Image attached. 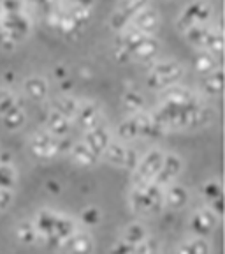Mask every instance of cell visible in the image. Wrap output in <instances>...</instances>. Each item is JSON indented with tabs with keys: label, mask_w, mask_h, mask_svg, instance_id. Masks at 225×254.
I'll return each mask as SVG.
<instances>
[{
	"label": "cell",
	"mask_w": 225,
	"mask_h": 254,
	"mask_svg": "<svg viewBox=\"0 0 225 254\" xmlns=\"http://www.w3.org/2000/svg\"><path fill=\"white\" fill-rule=\"evenodd\" d=\"M202 196H204L206 203L208 206L206 208H210L218 219L222 217V212H224V206H222V196H224V189H222V184L220 180L213 179V180H208V182L202 186Z\"/></svg>",
	"instance_id": "13"
},
{
	"label": "cell",
	"mask_w": 225,
	"mask_h": 254,
	"mask_svg": "<svg viewBox=\"0 0 225 254\" xmlns=\"http://www.w3.org/2000/svg\"><path fill=\"white\" fill-rule=\"evenodd\" d=\"M123 106H125L127 111H131V113H139L142 111V106H144V99H142V95L139 94L137 90H127L123 94Z\"/></svg>",
	"instance_id": "37"
},
{
	"label": "cell",
	"mask_w": 225,
	"mask_h": 254,
	"mask_svg": "<svg viewBox=\"0 0 225 254\" xmlns=\"http://www.w3.org/2000/svg\"><path fill=\"white\" fill-rule=\"evenodd\" d=\"M0 27L5 28L16 43H20L30 32V21L25 14H2L0 16Z\"/></svg>",
	"instance_id": "9"
},
{
	"label": "cell",
	"mask_w": 225,
	"mask_h": 254,
	"mask_svg": "<svg viewBox=\"0 0 225 254\" xmlns=\"http://www.w3.org/2000/svg\"><path fill=\"white\" fill-rule=\"evenodd\" d=\"M201 88L204 90V94L210 95V97L220 95L222 88H224V72H222V69L211 72V74H206L201 81Z\"/></svg>",
	"instance_id": "26"
},
{
	"label": "cell",
	"mask_w": 225,
	"mask_h": 254,
	"mask_svg": "<svg viewBox=\"0 0 225 254\" xmlns=\"http://www.w3.org/2000/svg\"><path fill=\"white\" fill-rule=\"evenodd\" d=\"M144 5H148L146 2H123V4H120L118 9L111 14L109 27L113 28V30H122L123 32L125 28H129L132 18H134V16L137 14Z\"/></svg>",
	"instance_id": "8"
},
{
	"label": "cell",
	"mask_w": 225,
	"mask_h": 254,
	"mask_svg": "<svg viewBox=\"0 0 225 254\" xmlns=\"http://www.w3.org/2000/svg\"><path fill=\"white\" fill-rule=\"evenodd\" d=\"M190 194L186 187L178 184H169L164 189V206H169L171 210H181L188 205Z\"/></svg>",
	"instance_id": "15"
},
{
	"label": "cell",
	"mask_w": 225,
	"mask_h": 254,
	"mask_svg": "<svg viewBox=\"0 0 225 254\" xmlns=\"http://www.w3.org/2000/svg\"><path fill=\"white\" fill-rule=\"evenodd\" d=\"M208 30H210V28L206 27V25H197V27H192V28H188V30H185V37L190 44L202 46L206 36H208Z\"/></svg>",
	"instance_id": "38"
},
{
	"label": "cell",
	"mask_w": 225,
	"mask_h": 254,
	"mask_svg": "<svg viewBox=\"0 0 225 254\" xmlns=\"http://www.w3.org/2000/svg\"><path fill=\"white\" fill-rule=\"evenodd\" d=\"M69 154H71V157L74 159L76 164H79V166H83V168L95 166V164H97V159H99L83 141L74 143V145L71 147V152H69Z\"/></svg>",
	"instance_id": "22"
},
{
	"label": "cell",
	"mask_w": 225,
	"mask_h": 254,
	"mask_svg": "<svg viewBox=\"0 0 225 254\" xmlns=\"http://www.w3.org/2000/svg\"><path fill=\"white\" fill-rule=\"evenodd\" d=\"M158 50H160V43H158L155 37L146 36L139 44H135L132 48L129 55H131V60H141V62H146V60H151L153 57H157Z\"/></svg>",
	"instance_id": "17"
},
{
	"label": "cell",
	"mask_w": 225,
	"mask_h": 254,
	"mask_svg": "<svg viewBox=\"0 0 225 254\" xmlns=\"http://www.w3.org/2000/svg\"><path fill=\"white\" fill-rule=\"evenodd\" d=\"M116 132H118V138L123 141H132V139H137V126H135L134 115L129 117V119L122 120L116 127Z\"/></svg>",
	"instance_id": "36"
},
{
	"label": "cell",
	"mask_w": 225,
	"mask_h": 254,
	"mask_svg": "<svg viewBox=\"0 0 225 254\" xmlns=\"http://www.w3.org/2000/svg\"><path fill=\"white\" fill-rule=\"evenodd\" d=\"M146 237H150L146 228L142 226V224H139V222H132V224H129V226L123 230L120 240L125 244H131V246H137V244H141Z\"/></svg>",
	"instance_id": "29"
},
{
	"label": "cell",
	"mask_w": 225,
	"mask_h": 254,
	"mask_svg": "<svg viewBox=\"0 0 225 254\" xmlns=\"http://www.w3.org/2000/svg\"><path fill=\"white\" fill-rule=\"evenodd\" d=\"M153 120L158 124L162 131L167 129H194V127H204L211 122L213 111L206 108L199 101H194L183 106L174 104H160L151 113Z\"/></svg>",
	"instance_id": "1"
},
{
	"label": "cell",
	"mask_w": 225,
	"mask_h": 254,
	"mask_svg": "<svg viewBox=\"0 0 225 254\" xmlns=\"http://www.w3.org/2000/svg\"><path fill=\"white\" fill-rule=\"evenodd\" d=\"M46 190L47 192H51V194H60L62 192V186L55 180H47L46 182Z\"/></svg>",
	"instance_id": "48"
},
{
	"label": "cell",
	"mask_w": 225,
	"mask_h": 254,
	"mask_svg": "<svg viewBox=\"0 0 225 254\" xmlns=\"http://www.w3.org/2000/svg\"><path fill=\"white\" fill-rule=\"evenodd\" d=\"M53 74H55V78L58 79V81H63V79H67V69L63 67V65H56V67L53 69Z\"/></svg>",
	"instance_id": "50"
},
{
	"label": "cell",
	"mask_w": 225,
	"mask_h": 254,
	"mask_svg": "<svg viewBox=\"0 0 225 254\" xmlns=\"http://www.w3.org/2000/svg\"><path fill=\"white\" fill-rule=\"evenodd\" d=\"M60 88H62V90H71L72 81H69V79H63V81H60Z\"/></svg>",
	"instance_id": "51"
},
{
	"label": "cell",
	"mask_w": 225,
	"mask_h": 254,
	"mask_svg": "<svg viewBox=\"0 0 225 254\" xmlns=\"http://www.w3.org/2000/svg\"><path fill=\"white\" fill-rule=\"evenodd\" d=\"M74 119H76V122L87 131V129H90V127L99 124L100 110H99V106L93 103H83L78 106V113H76Z\"/></svg>",
	"instance_id": "19"
},
{
	"label": "cell",
	"mask_w": 225,
	"mask_h": 254,
	"mask_svg": "<svg viewBox=\"0 0 225 254\" xmlns=\"http://www.w3.org/2000/svg\"><path fill=\"white\" fill-rule=\"evenodd\" d=\"M109 254H135V246H131V244H125L122 240L115 244L111 247Z\"/></svg>",
	"instance_id": "46"
},
{
	"label": "cell",
	"mask_w": 225,
	"mask_h": 254,
	"mask_svg": "<svg viewBox=\"0 0 225 254\" xmlns=\"http://www.w3.org/2000/svg\"><path fill=\"white\" fill-rule=\"evenodd\" d=\"M183 76V69L178 62L173 60H164V62L155 64L151 71L146 76V85L153 90H166L180 81Z\"/></svg>",
	"instance_id": "3"
},
{
	"label": "cell",
	"mask_w": 225,
	"mask_h": 254,
	"mask_svg": "<svg viewBox=\"0 0 225 254\" xmlns=\"http://www.w3.org/2000/svg\"><path fill=\"white\" fill-rule=\"evenodd\" d=\"M181 170H183V161L178 155L176 154L164 155L162 166H160V171H158L157 179H155L153 184H157V186H160L164 189V186L173 184V180L181 173Z\"/></svg>",
	"instance_id": "11"
},
{
	"label": "cell",
	"mask_w": 225,
	"mask_h": 254,
	"mask_svg": "<svg viewBox=\"0 0 225 254\" xmlns=\"http://www.w3.org/2000/svg\"><path fill=\"white\" fill-rule=\"evenodd\" d=\"M176 254H211V246L208 238H190L178 246Z\"/></svg>",
	"instance_id": "25"
},
{
	"label": "cell",
	"mask_w": 225,
	"mask_h": 254,
	"mask_svg": "<svg viewBox=\"0 0 225 254\" xmlns=\"http://www.w3.org/2000/svg\"><path fill=\"white\" fill-rule=\"evenodd\" d=\"M63 251L67 254H91L93 253V240L85 231H76L71 238L65 240Z\"/></svg>",
	"instance_id": "16"
},
{
	"label": "cell",
	"mask_w": 225,
	"mask_h": 254,
	"mask_svg": "<svg viewBox=\"0 0 225 254\" xmlns=\"http://www.w3.org/2000/svg\"><path fill=\"white\" fill-rule=\"evenodd\" d=\"M12 203V192L11 190H2L0 189V212L7 210Z\"/></svg>",
	"instance_id": "47"
},
{
	"label": "cell",
	"mask_w": 225,
	"mask_h": 254,
	"mask_svg": "<svg viewBox=\"0 0 225 254\" xmlns=\"http://www.w3.org/2000/svg\"><path fill=\"white\" fill-rule=\"evenodd\" d=\"M16 184V173L11 166L0 164V189L2 190H12Z\"/></svg>",
	"instance_id": "39"
},
{
	"label": "cell",
	"mask_w": 225,
	"mask_h": 254,
	"mask_svg": "<svg viewBox=\"0 0 225 254\" xmlns=\"http://www.w3.org/2000/svg\"><path fill=\"white\" fill-rule=\"evenodd\" d=\"M16 95L12 94V92L9 90H0V117L4 115V113H7L11 108L16 106Z\"/></svg>",
	"instance_id": "41"
},
{
	"label": "cell",
	"mask_w": 225,
	"mask_h": 254,
	"mask_svg": "<svg viewBox=\"0 0 225 254\" xmlns=\"http://www.w3.org/2000/svg\"><path fill=\"white\" fill-rule=\"evenodd\" d=\"M139 161H141V155H139V152L135 150V148H127V152H125V163H123V168L134 171L135 168H137Z\"/></svg>",
	"instance_id": "44"
},
{
	"label": "cell",
	"mask_w": 225,
	"mask_h": 254,
	"mask_svg": "<svg viewBox=\"0 0 225 254\" xmlns=\"http://www.w3.org/2000/svg\"><path fill=\"white\" fill-rule=\"evenodd\" d=\"M125 152H127V147L122 141H111L109 145H107L104 155H106V159L111 164L123 166V163H125Z\"/></svg>",
	"instance_id": "35"
},
{
	"label": "cell",
	"mask_w": 225,
	"mask_h": 254,
	"mask_svg": "<svg viewBox=\"0 0 225 254\" xmlns=\"http://www.w3.org/2000/svg\"><path fill=\"white\" fill-rule=\"evenodd\" d=\"M83 143L90 148L91 152H93L95 155H97V157H99V155H102L104 152H106L107 145L111 143V134L106 127L100 126V124H97V126L90 127V129L85 131V141Z\"/></svg>",
	"instance_id": "10"
},
{
	"label": "cell",
	"mask_w": 225,
	"mask_h": 254,
	"mask_svg": "<svg viewBox=\"0 0 225 254\" xmlns=\"http://www.w3.org/2000/svg\"><path fill=\"white\" fill-rule=\"evenodd\" d=\"M16 41L11 37V34H9L5 28L0 27V50H5V52H11V50H14L16 48Z\"/></svg>",
	"instance_id": "45"
},
{
	"label": "cell",
	"mask_w": 225,
	"mask_h": 254,
	"mask_svg": "<svg viewBox=\"0 0 225 254\" xmlns=\"http://www.w3.org/2000/svg\"><path fill=\"white\" fill-rule=\"evenodd\" d=\"M131 208L142 215L160 214L164 208V189L153 182L135 186L131 192Z\"/></svg>",
	"instance_id": "2"
},
{
	"label": "cell",
	"mask_w": 225,
	"mask_h": 254,
	"mask_svg": "<svg viewBox=\"0 0 225 254\" xmlns=\"http://www.w3.org/2000/svg\"><path fill=\"white\" fill-rule=\"evenodd\" d=\"M202 48H204L206 52L220 57L222 48H224V34H222L220 28H210V30H208V36H206Z\"/></svg>",
	"instance_id": "31"
},
{
	"label": "cell",
	"mask_w": 225,
	"mask_h": 254,
	"mask_svg": "<svg viewBox=\"0 0 225 254\" xmlns=\"http://www.w3.org/2000/svg\"><path fill=\"white\" fill-rule=\"evenodd\" d=\"M81 221H83V224H87V226H97V224L102 221V212H100V208H97V206H88V208H85V210L81 212Z\"/></svg>",
	"instance_id": "40"
},
{
	"label": "cell",
	"mask_w": 225,
	"mask_h": 254,
	"mask_svg": "<svg viewBox=\"0 0 225 254\" xmlns=\"http://www.w3.org/2000/svg\"><path fill=\"white\" fill-rule=\"evenodd\" d=\"M158 20H160V14H158L157 9L151 7V5H144V7L132 18L131 25H132V28H135V30L144 34V36H150L151 32L158 27Z\"/></svg>",
	"instance_id": "12"
},
{
	"label": "cell",
	"mask_w": 225,
	"mask_h": 254,
	"mask_svg": "<svg viewBox=\"0 0 225 254\" xmlns=\"http://www.w3.org/2000/svg\"><path fill=\"white\" fill-rule=\"evenodd\" d=\"M41 242L44 244V247H46L47 251H63V246H65V242H63L62 238H58L56 235H47V237H43L41 238Z\"/></svg>",
	"instance_id": "43"
},
{
	"label": "cell",
	"mask_w": 225,
	"mask_h": 254,
	"mask_svg": "<svg viewBox=\"0 0 225 254\" xmlns=\"http://www.w3.org/2000/svg\"><path fill=\"white\" fill-rule=\"evenodd\" d=\"M91 7L93 4H85V2H74V4H65V9H67L69 14L78 21L81 27L90 20L91 14Z\"/></svg>",
	"instance_id": "32"
},
{
	"label": "cell",
	"mask_w": 225,
	"mask_h": 254,
	"mask_svg": "<svg viewBox=\"0 0 225 254\" xmlns=\"http://www.w3.org/2000/svg\"><path fill=\"white\" fill-rule=\"evenodd\" d=\"M194 69L201 74H211L220 69V59L210 52H202L194 59Z\"/></svg>",
	"instance_id": "24"
},
{
	"label": "cell",
	"mask_w": 225,
	"mask_h": 254,
	"mask_svg": "<svg viewBox=\"0 0 225 254\" xmlns=\"http://www.w3.org/2000/svg\"><path fill=\"white\" fill-rule=\"evenodd\" d=\"M16 238L20 240L23 246H36L39 242V233L34 228V222L30 221H21L16 226Z\"/></svg>",
	"instance_id": "28"
},
{
	"label": "cell",
	"mask_w": 225,
	"mask_h": 254,
	"mask_svg": "<svg viewBox=\"0 0 225 254\" xmlns=\"http://www.w3.org/2000/svg\"><path fill=\"white\" fill-rule=\"evenodd\" d=\"M76 222L72 221L71 217H65V215H60L56 214V219H55V228H53V235H56L58 238H62L63 242L71 238L72 235L76 233Z\"/></svg>",
	"instance_id": "30"
},
{
	"label": "cell",
	"mask_w": 225,
	"mask_h": 254,
	"mask_svg": "<svg viewBox=\"0 0 225 254\" xmlns=\"http://www.w3.org/2000/svg\"><path fill=\"white\" fill-rule=\"evenodd\" d=\"M25 119L27 117H25L23 106H21V103H16L14 108H11L7 113L2 115V124H4V127L9 129V131H16V129H20L25 124Z\"/></svg>",
	"instance_id": "27"
},
{
	"label": "cell",
	"mask_w": 225,
	"mask_h": 254,
	"mask_svg": "<svg viewBox=\"0 0 225 254\" xmlns=\"http://www.w3.org/2000/svg\"><path fill=\"white\" fill-rule=\"evenodd\" d=\"M30 152L39 159H53L60 155V138H55L47 131H37L30 138Z\"/></svg>",
	"instance_id": "5"
},
{
	"label": "cell",
	"mask_w": 225,
	"mask_h": 254,
	"mask_svg": "<svg viewBox=\"0 0 225 254\" xmlns=\"http://www.w3.org/2000/svg\"><path fill=\"white\" fill-rule=\"evenodd\" d=\"M78 106L79 103L74 99V97H67V95H63V97H58V99L55 101V106H53V110L56 111V113H60V115H63L65 119H74L76 113H78Z\"/></svg>",
	"instance_id": "33"
},
{
	"label": "cell",
	"mask_w": 225,
	"mask_h": 254,
	"mask_svg": "<svg viewBox=\"0 0 225 254\" xmlns=\"http://www.w3.org/2000/svg\"><path fill=\"white\" fill-rule=\"evenodd\" d=\"M194 101H197L194 92L188 90V88L178 87V85H173V87L162 90V103L164 104L183 106V104H190V103H194Z\"/></svg>",
	"instance_id": "18"
},
{
	"label": "cell",
	"mask_w": 225,
	"mask_h": 254,
	"mask_svg": "<svg viewBox=\"0 0 225 254\" xmlns=\"http://www.w3.org/2000/svg\"><path fill=\"white\" fill-rule=\"evenodd\" d=\"M58 32H62L63 36H74L81 30V25L72 18L71 14L65 9V4H62V14H60V21H58Z\"/></svg>",
	"instance_id": "34"
},
{
	"label": "cell",
	"mask_w": 225,
	"mask_h": 254,
	"mask_svg": "<svg viewBox=\"0 0 225 254\" xmlns=\"http://www.w3.org/2000/svg\"><path fill=\"white\" fill-rule=\"evenodd\" d=\"M220 219L210 210V208H199L194 214L190 215L188 226L190 231L194 233V237L197 238H208L215 231V228L218 226Z\"/></svg>",
	"instance_id": "7"
},
{
	"label": "cell",
	"mask_w": 225,
	"mask_h": 254,
	"mask_svg": "<svg viewBox=\"0 0 225 254\" xmlns=\"http://www.w3.org/2000/svg\"><path fill=\"white\" fill-rule=\"evenodd\" d=\"M162 161H164V154L158 148H153L146 155H142L137 168L134 170L135 186L155 182L158 171H160V166H162Z\"/></svg>",
	"instance_id": "4"
},
{
	"label": "cell",
	"mask_w": 225,
	"mask_h": 254,
	"mask_svg": "<svg viewBox=\"0 0 225 254\" xmlns=\"http://www.w3.org/2000/svg\"><path fill=\"white\" fill-rule=\"evenodd\" d=\"M115 59L116 62H129L131 60V57H129V53L125 52V50H122V48H116L115 50Z\"/></svg>",
	"instance_id": "49"
},
{
	"label": "cell",
	"mask_w": 225,
	"mask_h": 254,
	"mask_svg": "<svg viewBox=\"0 0 225 254\" xmlns=\"http://www.w3.org/2000/svg\"><path fill=\"white\" fill-rule=\"evenodd\" d=\"M135 120V126H137V136L139 138H144V139H157L160 136H164V132L158 124L153 120L151 113H144V111H139L134 115Z\"/></svg>",
	"instance_id": "14"
},
{
	"label": "cell",
	"mask_w": 225,
	"mask_h": 254,
	"mask_svg": "<svg viewBox=\"0 0 225 254\" xmlns=\"http://www.w3.org/2000/svg\"><path fill=\"white\" fill-rule=\"evenodd\" d=\"M0 16H2V9H0Z\"/></svg>",
	"instance_id": "52"
},
{
	"label": "cell",
	"mask_w": 225,
	"mask_h": 254,
	"mask_svg": "<svg viewBox=\"0 0 225 254\" xmlns=\"http://www.w3.org/2000/svg\"><path fill=\"white\" fill-rule=\"evenodd\" d=\"M157 253H158V242L151 237H146L141 244L135 246V254H157Z\"/></svg>",
	"instance_id": "42"
},
{
	"label": "cell",
	"mask_w": 225,
	"mask_h": 254,
	"mask_svg": "<svg viewBox=\"0 0 225 254\" xmlns=\"http://www.w3.org/2000/svg\"><path fill=\"white\" fill-rule=\"evenodd\" d=\"M46 127L47 132L53 134L55 138H65L71 132V120L56 113L55 110H51L46 117Z\"/></svg>",
	"instance_id": "20"
},
{
	"label": "cell",
	"mask_w": 225,
	"mask_h": 254,
	"mask_svg": "<svg viewBox=\"0 0 225 254\" xmlns=\"http://www.w3.org/2000/svg\"><path fill=\"white\" fill-rule=\"evenodd\" d=\"M55 219L56 214L51 210H39L34 219V228L39 233V240L43 237H47V235H53V228H55Z\"/></svg>",
	"instance_id": "23"
},
{
	"label": "cell",
	"mask_w": 225,
	"mask_h": 254,
	"mask_svg": "<svg viewBox=\"0 0 225 254\" xmlns=\"http://www.w3.org/2000/svg\"><path fill=\"white\" fill-rule=\"evenodd\" d=\"M25 94L28 95V99L32 101H43L47 97V92H49V85L44 78L39 76H32V78L25 79L23 83Z\"/></svg>",
	"instance_id": "21"
},
{
	"label": "cell",
	"mask_w": 225,
	"mask_h": 254,
	"mask_svg": "<svg viewBox=\"0 0 225 254\" xmlns=\"http://www.w3.org/2000/svg\"><path fill=\"white\" fill-rule=\"evenodd\" d=\"M211 18V7L206 2H192L181 11L178 18L180 30H188L197 25H206V21Z\"/></svg>",
	"instance_id": "6"
}]
</instances>
